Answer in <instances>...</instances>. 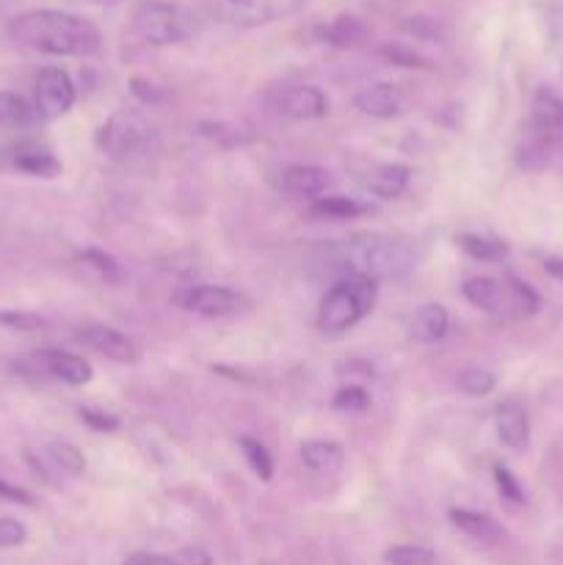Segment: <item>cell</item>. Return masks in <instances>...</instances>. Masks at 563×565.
Wrapping results in <instances>:
<instances>
[{"instance_id": "6da1fadb", "label": "cell", "mask_w": 563, "mask_h": 565, "mask_svg": "<svg viewBox=\"0 0 563 565\" xmlns=\"http://www.w3.org/2000/svg\"><path fill=\"white\" fill-rule=\"evenodd\" d=\"M9 33L22 47H31L44 55L86 58V55L99 53V47H103V36H99L94 22L59 9H36L17 14L11 20Z\"/></svg>"}, {"instance_id": "7a4b0ae2", "label": "cell", "mask_w": 563, "mask_h": 565, "mask_svg": "<svg viewBox=\"0 0 563 565\" xmlns=\"http://www.w3.org/2000/svg\"><path fill=\"white\" fill-rule=\"evenodd\" d=\"M340 263L351 276L370 281L406 279L417 265L412 246L386 235H357L340 246Z\"/></svg>"}, {"instance_id": "3957f363", "label": "cell", "mask_w": 563, "mask_h": 565, "mask_svg": "<svg viewBox=\"0 0 563 565\" xmlns=\"http://www.w3.org/2000/svg\"><path fill=\"white\" fill-rule=\"evenodd\" d=\"M132 31L152 47H169L196 36L202 31V17L169 0H138L132 9Z\"/></svg>"}, {"instance_id": "277c9868", "label": "cell", "mask_w": 563, "mask_h": 565, "mask_svg": "<svg viewBox=\"0 0 563 565\" xmlns=\"http://www.w3.org/2000/svg\"><path fill=\"white\" fill-rule=\"evenodd\" d=\"M379 298V285L362 276H351L334 281L320 298L318 307V326L323 331H346L357 326L359 320L368 318L370 309L375 307Z\"/></svg>"}, {"instance_id": "5b68a950", "label": "cell", "mask_w": 563, "mask_h": 565, "mask_svg": "<svg viewBox=\"0 0 563 565\" xmlns=\"http://www.w3.org/2000/svg\"><path fill=\"white\" fill-rule=\"evenodd\" d=\"M155 130L136 110H116L97 130L99 152L110 160H136L152 149Z\"/></svg>"}, {"instance_id": "8992f818", "label": "cell", "mask_w": 563, "mask_h": 565, "mask_svg": "<svg viewBox=\"0 0 563 565\" xmlns=\"http://www.w3.org/2000/svg\"><path fill=\"white\" fill-rule=\"evenodd\" d=\"M307 0H213V14L232 28H263L298 14Z\"/></svg>"}, {"instance_id": "52a82bcc", "label": "cell", "mask_w": 563, "mask_h": 565, "mask_svg": "<svg viewBox=\"0 0 563 565\" xmlns=\"http://www.w3.org/2000/svg\"><path fill=\"white\" fill-rule=\"evenodd\" d=\"M36 114L42 119H59L75 105V83L61 66H44L36 75Z\"/></svg>"}, {"instance_id": "ba28073f", "label": "cell", "mask_w": 563, "mask_h": 565, "mask_svg": "<svg viewBox=\"0 0 563 565\" xmlns=\"http://www.w3.org/2000/svg\"><path fill=\"white\" fill-rule=\"evenodd\" d=\"M182 307H185L188 312L204 315V318H226V315L241 312L243 298L237 296L235 290H230V287L199 285L185 292Z\"/></svg>"}, {"instance_id": "9c48e42d", "label": "cell", "mask_w": 563, "mask_h": 565, "mask_svg": "<svg viewBox=\"0 0 563 565\" xmlns=\"http://www.w3.org/2000/svg\"><path fill=\"white\" fill-rule=\"evenodd\" d=\"M77 342H83V345L92 348L99 356L110 359V362L132 364L138 359L136 342L121 334V331L108 329V326H86V329L77 331Z\"/></svg>"}, {"instance_id": "30bf717a", "label": "cell", "mask_w": 563, "mask_h": 565, "mask_svg": "<svg viewBox=\"0 0 563 565\" xmlns=\"http://www.w3.org/2000/svg\"><path fill=\"white\" fill-rule=\"evenodd\" d=\"M357 110H362L364 116H373V119H395L406 110V94L401 86H392V83H373V86L362 88V92L353 97Z\"/></svg>"}, {"instance_id": "8fae6325", "label": "cell", "mask_w": 563, "mask_h": 565, "mask_svg": "<svg viewBox=\"0 0 563 565\" xmlns=\"http://www.w3.org/2000/svg\"><path fill=\"white\" fill-rule=\"evenodd\" d=\"M279 110L290 119L309 121V119H323L329 114V99L320 88L315 86H290L279 94Z\"/></svg>"}, {"instance_id": "7c38bea8", "label": "cell", "mask_w": 563, "mask_h": 565, "mask_svg": "<svg viewBox=\"0 0 563 565\" xmlns=\"http://www.w3.org/2000/svg\"><path fill=\"white\" fill-rule=\"evenodd\" d=\"M33 362H36L47 375L64 381V384L83 386L92 381V364H88L86 359L75 356V353H64V351H53V348H47V351H39L36 356H33Z\"/></svg>"}, {"instance_id": "4fadbf2b", "label": "cell", "mask_w": 563, "mask_h": 565, "mask_svg": "<svg viewBox=\"0 0 563 565\" xmlns=\"http://www.w3.org/2000/svg\"><path fill=\"white\" fill-rule=\"evenodd\" d=\"M495 425H497V436L506 447L511 450H524L530 441V423H528V412L522 408V403L508 401L497 408L495 414Z\"/></svg>"}, {"instance_id": "5bb4252c", "label": "cell", "mask_w": 563, "mask_h": 565, "mask_svg": "<svg viewBox=\"0 0 563 565\" xmlns=\"http://www.w3.org/2000/svg\"><path fill=\"white\" fill-rule=\"evenodd\" d=\"M282 188H285L290 196L298 199H312L326 193L329 188V171L320 169V166H309V163H296L290 169H285L282 174Z\"/></svg>"}, {"instance_id": "9a60e30c", "label": "cell", "mask_w": 563, "mask_h": 565, "mask_svg": "<svg viewBox=\"0 0 563 565\" xmlns=\"http://www.w3.org/2000/svg\"><path fill=\"white\" fill-rule=\"evenodd\" d=\"M450 329V318H447V309L442 303H425L408 320V334L412 340L423 342V345H434Z\"/></svg>"}, {"instance_id": "2e32d148", "label": "cell", "mask_w": 563, "mask_h": 565, "mask_svg": "<svg viewBox=\"0 0 563 565\" xmlns=\"http://www.w3.org/2000/svg\"><path fill=\"white\" fill-rule=\"evenodd\" d=\"M461 296L484 312H502L508 307V285L491 276H472L461 285Z\"/></svg>"}, {"instance_id": "e0dca14e", "label": "cell", "mask_w": 563, "mask_h": 565, "mask_svg": "<svg viewBox=\"0 0 563 565\" xmlns=\"http://www.w3.org/2000/svg\"><path fill=\"white\" fill-rule=\"evenodd\" d=\"M447 519H450V524L458 530V533H464L467 539L478 541V544L495 546L502 541V527L495 522V519L486 516V513L458 511V508H453V511L447 513Z\"/></svg>"}, {"instance_id": "ac0fdd59", "label": "cell", "mask_w": 563, "mask_h": 565, "mask_svg": "<svg viewBox=\"0 0 563 565\" xmlns=\"http://www.w3.org/2000/svg\"><path fill=\"white\" fill-rule=\"evenodd\" d=\"M11 163H14V169L25 171V174H33V177H59L61 174V163L55 160V154L47 152V149H42V147L14 149V154H11Z\"/></svg>"}, {"instance_id": "d6986e66", "label": "cell", "mask_w": 563, "mask_h": 565, "mask_svg": "<svg viewBox=\"0 0 563 565\" xmlns=\"http://www.w3.org/2000/svg\"><path fill=\"white\" fill-rule=\"evenodd\" d=\"M301 461L304 467H309L312 472H337L346 461V452H342L340 445L334 441H307L301 447Z\"/></svg>"}, {"instance_id": "ffe728a7", "label": "cell", "mask_w": 563, "mask_h": 565, "mask_svg": "<svg viewBox=\"0 0 563 565\" xmlns=\"http://www.w3.org/2000/svg\"><path fill=\"white\" fill-rule=\"evenodd\" d=\"M408 180H412V169H408V166H381V169L370 177V191L379 199H397L408 188Z\"/></svg>"}, {"instance_id": "44dd1931", "label": "cell", "mask_w": 563, "mask_h": 565, "mask_svg": "<svg viewBox=\"0 0 563 565\" xmlns=\"http://www.w3.org/2000/svg\"><path fill=\"white\" fill-rule=\"evenodd\" d=\"M33 110L28 108V103L22 97H17L14 92H0V136L6 132L25 130L33 125Z\"/></svg>"}, {"instance_id": "7402d4cb", "label": "cell", "mask_w": 563, "mask_h": 565, "mask_svg": "<svg viewBox=\"0 0 563 565\" xmlns=\"http://www.w3.org/2000/svg\"><path fill=\"white\" fill-rule=\"evenodd\" d=\"M364 213V204H359L351 196H320L309 207V215L318 221H351Z\"/></svg>"}, {"instance_id": "603a6c76", "label": "cell", "mask_w": 563, "mask_h": 565, "mask_svg": "<svg viewBox=\"0 0 563 565\" xmlns=\"http://www.w3.org/2000/svg\"><path fill=\"white\" fill-rule=\"evenodd\" d=\"M458 248H461L467 257L480 259V263H495V259L506 257L508 248L502 246L495 237H480V235H458L456 237Z\"/></svg>"}, {"instance_id": "cb8c5ba5", "label": "cell", "mask_w": 563, "mask_h": 565, "mask_svg": "<svg viewBox=\"0 0 563 565\" xmlns=\"http://www.w3.org/2000/svg\"><path fill=\"white\" fill-rule=\"evenodd\" d=\"M241 450H243V458L248 461V467H252V472L257 475L263 483H268V480L274 478V461H270L268 447H265L259 439H254V436H243Z\"/></svg>"}, {"instance_id": "d4e9b609", "label": "cell", "mask_w": 563, "mask_h": 565, "mask_svg": "<svg viewBox=\"0 0 563 565\" xmlns=\"http://www.w3.org/2000/svg\"><path fill=\"white\" fill-rule=\"evenodd\" d=\"M364 36V28L353 17H337L331 25L323 28V42L334 44V47H351Z\"/></svg>"}, {"instance_id": "484cf974", "label": "cell", "mask_w": 563, "mask_h": 565, "mask_svg": "<svg viewBox=\"0 0 563 565\" xmlns=\"http://www.w3.org/2000/svg\"><path fill=\"white\" fill-rule=\"evenodd\" d=\"M456 386L469 397H486L489 392H495L497 379H495V373H489V370H484V367H467L458 373Z\"/></svg>"}, {"instance_id": "4316f807", "label": "cell", "mask_w": 563, "mask_h": 565, "mask_svg": "<svg viewBox=\"0 0 563 565\" xmlns=\"http://www.w3.org/2000/svg\"><path fill=\"white\" fill-rule=\"evenodd\" d=\"M47 452H50V458H53V463L61 469V472L81 475L83 469H86V458H83V452L77 450L75 445H70V441H64V439L50 441Z\"/></svg>"}, {"instance_id": "83f0119b", "label": "cell", "mask_w": 563, "mask_h": 565, "mask_svg": "<svg viewBox=\"0 0 563 565\" xmlns=\"http://www.w3.org/2000/svg\"><path fill=\"white\" fill-rule=\"evenodd\" d=\"M386 565H436V555L428 546L419 544H401L384 552Z\"/></svg>"}, {"instance_id": "f1b7e54d", "label": "cell", "mask_w": 563, "mask_h": 565, "mask_svg": "<svg viewBox=\"0 0 563 565\" xmlns=\"http://www.w3.org/2000/svg\"><path fill=\"white\" fill-rule=\"evenodd\" d=\"M508 303L517 309V315H533L539 312V296H535L533 287L524 285L517 276H508Z\"/></svg>"}, {"instance_id": "f546056e", "label": "cell", "mask_w": 563, "mask_h": 565, "mask_svg": "<svg viewBox=\"0 0 563 565\" xmlns=\"http://www.w3.org/2000/svg\"><path fill=\"white\" fill-rule=\"evenodd\" d=\"M81 259L88 265V268L97 270V274L103 276L105 281H121V276H125V274H121L119 263H116L110 254L99 252V248H86V252L81 254Z\"/></svg>"}, {"instance_id": "4dcf8cb0", "label": "cell", "mask_w": 563, "mask_h": 565, "mask_svg": "<svg viewBox=\"0 0 563 565\" xmlns=\"http://www.w3.org/2000/svg\"><path fill=\"white\" fill-rule=\"evenodd\" d=\"M495 483H497V491H500L502 500L511 502V505H524V491H522V486H519L517 475H513L511 469L502 467V463H497V467H495Z\"/></svg>"}, {"instance_id": "1f68e13d", "label": "cell", "mask_w": 563, "mask_h": 565, "mask_svg": "<svg viewBox=\"0 0 563 565\" xmlns=\"http://www.w3.org/2000/svg\"><path fill=\"white\" fill-rule=\"evenodd\" d=\"M331 406H334L337 412H364V408L370 406V395L362 386H346V390L337 392Z\"/></svg>"}, {"instance_id": "d6a6232c", "label": "cell", "mask_w": 563, "mask_h": 565, "mask_svg": "<svg viewBox=\"0 0 563 565\" xmlns=\"http://www.w3.org/2000/svg\"><path fill=\"white\" fill-rule=\"evenodd\" d=\"M25 524L17 522V519H0V550H14V546L25 544Z\"/></svg>"}, {"instance_id": "836d02e7", "label": "cell", "mask_w": 563, "mask_h": 565, "mask_svg": "<svg viewBox=\"0 0 563 565\" xmlns=\"http://www.w3.org/2000/svg\"><path fill=\"white\" fill-rule=\"evenodd\" d=\"M199 132H202L204 138H210L213 143H219V147H232V143H241V136H237L232 127H224V125H199Z\"/></svg>"}, {"instance_id": "e575fe53", "label": "cell", "mask_w": 563, "mask_h": 565, "mask_svg": "<svg viewBox=\"0 0 563 565\" xmlns=\"http://www.w3.org/2000/svg\"><path fill=\"white\" fill-rule=\"evenodd\" d=\"M81 417L88 428L94 430H116L119 428V419L114 414H105V412H94V408H81Z\"/></svg>"}, {"instance_id": "d590c367", "label": "cell", "mask_w": 563, "mask_h": 565, "mask_svg": "<svg viewBox=\"0 0 563 565\" xmlns=\"http://www.w3.org/2000/svg\"><path fill=\"white\" fill-rule=\"evenodd\" d=\"M0 497H3V500H11V502H20V505H31L33 502V497L28 494L25 489L6 483V480H0Z\"/></svg>"}, {"instance_id": "8d00e7d4", "label": "cell", "mask_w": 563, "mask_h": 565, "mask_svg": "<svg viewBox=\"0 0 563 565\" xmlns=\"http://www.w3.org/2000/svg\"><path fill=\"white\" fill-rule=\"evenodd\" d=\"M125 565H174L169 557H160V555H149V552H136L125 561Z\"/></svg>"}, {"instance_id": "74e56055", "label": "cell", "mask_w": 563, "mask_h": 565, "mask_svg": "<svg viewBox=\"0 0 563 565\" xmlns=\"http://www.w3.org/2000/svg\"><path fill=\"white\" fill-rule=\"evenodd\" d=\"M544 270L550 276H555L557 281H563V259H557V257H550V259H544Z\"/></svg>"}, {"instance_id": "f35d334b", "label": "cell", "mask_w": 563, "mask_h": 565, "mask_svg": "<svg viewBox=\"0 0 563 565\" xmlns=\"http://www.w3.org/2000/svg\"><path fill=\"white\" fill-rule=\"evenodd\" d=\"M75 3H83V6H114L116 0H75Z\"/></svg>"}]
</instances>
